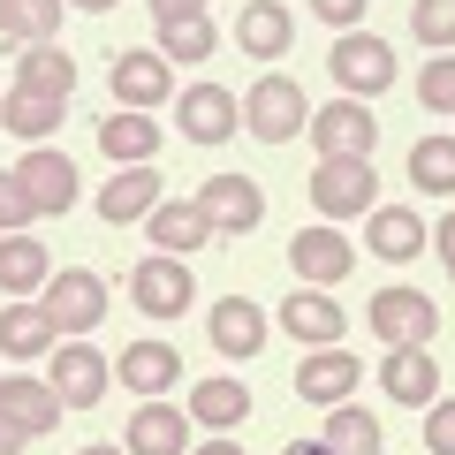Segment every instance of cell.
Returning a JSON list of instances; mask_svg holds the SVG:
<instances>
[{
	"mask_svg": "<svg viewBox=\"0 0 455 455\" xmlns=\"http://www.w3.org/2000/svg\"><path fill=\"white\" fill-rule=\"evenodd\" d=\"M243 130L259 137V145H289V137L311 130V99L296 76H281V68H266L259 84L243 92Z\"/></svg>",
	"mask_w": 455,
	"mask_h": 455,
	"instance_id": "cell-1",
	"label": "cell"
},
{
	"mask_svg": "<svg viewBox=\"0 0 455 455\" xmlns=\"http://www.w3.org/2000/svg\"><path fill=\"white\" fill-rule=\"evenodd\" d=\"M326 68H334L341 99H364V107H372V92L395 84V46L379 31H341L334 46H326Z\"/></svg>",
	"mask_w": 455,
	"mask_h": 455,
	"instance_id": "cell-2",
	"label": "cell"
},
{
	"mask_svg": "<svg viewBox=\"0 0 455 455\" xmlns=\"http://www.w3.org/2000/svg\"><path fill=\"white\" fill-rule=\"evenodd\" d=\"M38 311L53 319V334H61V341H92L99 319H107V281H99L92 266H76V274H53L46 289H38Z\"/></svg>",
	"mask_w": 455,
	"mask_h": 455,
	"instance_id": "cell-3",
	"label": "cell"
},
{
	"mask_svg": "<svg viewBox=\"0 0 455 455\" xmlns=\"http://www.w3.org/2000/svg\"><path fill=\"white\" fill-rule=\"evenodd\" d=\"M379 205V175L372 160H319L311 167V212H326V220H364V212Z\"/></svg>",
	"mask_w": 455,
	"mask_h": 455,
	"instance_id": "cell-4",
	"label": "cell"
},
{
	"mask_svg": "<svg viewBox=\"0 0 455 455\" xmlns=\"http://www.w3.org/2000/svg\"><path fill=\"white\" fill-rule=\"evenodd\" d=\"M304 137L319 145V160H372L379 122H372V107H364V99H326V107L311 114Z\"/></svg>",
	"mask_w": 455,
	"mask_h": 455,
	"instance_id": "cell-5",
	"label": "cell"
},
{
	"mask_svg": "<svg viewBox=\"0 0 455 455\" xmlns=\"http://www.w3.org/2000/svg\"><path fill=\"white\" fill-rule=\"evenodd\" d=\"M175 122H182V137H190V145L220 152L228 137L243 130V99L220 92V84H182V92H175Z\"/></svg>",
	"mask_w": 455,
	"mask_h": 455,
	"instance_id": "cell-6",
	"label": "cell"
},
{
	"mask_svg": "<svg viewBox=\"0 0 455 455\" xmlns=\"http://www.w3.org/2000/svg\"><path fill=\"white\" fill-rule=\"evenodd\" d=\"M130 304L145 311V319H182V311L197 304V281L182 259H167V251H152V259H137L130 274Z\"/></svg>",
	"mask_w": 455,
	"mask_h": 455,
	"instance_id": "cell-7",
	"label": "cell"
},
{
	"mask_svg": "<svg viewBox=\"0 0 455 455\" xmlns=\"http://www.w3.org/2000/svg\"><path fill=\"white\" fill-rule=\"evenodd\" d=\"M364 319H372V334L387 341V349H425V341L440 334V311H433L425 289H379Z\"/></svg>",
	"mask_w": 455,
	"mask_h": 455,
	"instance_id": "cell-8",
	"label": "cell"
},
{
	"mask_svg": "<svg viewBox=\"0 0 455 455\" xmlns=\"http://www.w3.org/2000/svg\"><path fill=\"white\" fill-rule=\"evenodd\" d=\"M349 266H357V251H349V235L334 220H311L289 235V274H304V289H334Z\"/></svg>",
	"mask_w": 455,
	"mask_h": 455,
	"instance_id": "cell-9",
	"label": "cell"
},
{
	"mask_svg": "<svg viewBox=\"0 0 455 455\" xmlns=\"http://www.w3.org/2000/svg\"><path fill=\"white\" fill-rule=\"evenodd\" d=\"M107 84H114V99H122V107H130V114H152V107H160V99H175V61H167L160 46L114 53Z\"/></svg>",
	"mask_w": 455,
	"mask_h": 455,
	"instance_id": "cell-10",
	"label": "cell"
},
{
	"mask_svg": "<svg viewBox=\"0 0 455 455\" xmlns=\"http://www.w3.org/2000/svg\"><path fill=\"white\" fill-rule=\"evenodd\" d=\"M197 212L212 220V235H251V228L266 220V190L251 175H212L205 190H197Z\"/></svg>",
	"mask_w": 455,
	"mask_h": 455,
	"instance_id": "cell-11",
	"label": "cell"
},
{
	"mask_svg": "<svg viewBox=\"0 0 455 455\" xmlns=\"http://www.w3.org/2000/svg\"><path fill=\"white\" fill-rule=\"evenodd\" d=\"M8 175L23 182V197H31V212H68L76 205V160L68 152H46V145H23V160L8 167Z\"/></svg>",
	"mask_w": 455,
	"mask_h": 455,
	"instance_id": "cell-12",
	"label": "cell"
},
{
	"mask_svg": "<svg viewBox=\"0 0 455 455\" xmlns=\"http://www.w3.org/2000/svg\"><path fill=\"white\" fill-rule=\"evenodd\" d=\"M357 379H364V364L349 357V349H304V364H296V395L304 403H319V410H334V403H349L357 395Z\"/></svg>",
	"mask_w": 455,
	"mask_h": 455,
	"instance_id": "cell-13",
	"label": "cell"
},
{
	"mask_svg": "<svg viewBox=\"0 0 455 455\" xmlns=\"http://www.w3.org/2000/svg\"><path fill=\"white\" fill-rule=\"evenodd\" d=\"M46 379H53V395H61L68 410H92L99 395H107V379H114V364L99 357L92 341H61V349H53V372H46Z\"/></svg>",
	"mask_w": 455,
	"mask_h": 455,
	"instance_id": "cell-14",
	"label": "cell"
},
{
	"mask_svg": "<svg viewBox=\"0 0 455 455\" xmlns=\"http://www.w3.org/2000/svg\"><path fill=\"white\" fill-rule=\"evenodd\" d=\"M274 319H281V334H296L304 349H334V341L349 334V326H341V304L326 289H289Z\"/></svg>",
	"mask_w": 455,
	"mask_h": 455,
	"instance_id": "cell-15",
	"label": "cell"
},
{
	"mask_svg": "<svg viewBox=\"0 0 455 455\" xmlns=\"http://www.w3.org/2000/svg\"><path fill=\"white\" fill-rule=\"evenodd\" d=\"M114 379L130 395H145V403H160V395H175V379H182V357H175V341H130L122 349V364H114Z\"/></svg>",
	"mask_w": 455,
	"mask_h": 455,
	"instance_id": "cell-16",
	"label": "cell"
},
{
	"mask_svg": "<svg viewBox=\"0 0 455 455\" xmlns=\"http://www.w3.org/2000/svg\"><path fill=\"white\" fill-rule=\"evenodd\" d=\"M122 448H130V455H190V410H175V403H137Z\"/></svg>",
	"mask_w": 455,
	"mask_h": 455,
	"instance_id": "cell-17",
	"label": "cell"
},
{
	"mask_svg": "<svg viewBox=\"0 0 455 455\" xmlns=\"http://www.w3.org/2000/svg\"><path fill=\"white\" fill-rule=\"evenodd\" d=\"M205 334H212L220 357H259V349H266V304H251V296H220L212 319H205Z\"/></svg>",
	"mask_w": 455,
	"mask_h": 455,
	"instance_id": "cell-18",
	"label": "cell"
},
{
	"mask_svg": "<svg viewBox=\"0 0 455 455\" xmlns=\"http://www.w3.org/2000/svg\"><path fill=\"white\" fill-rule=\"evenodd\" d=\"M364 243H372V259H387V266H410L418 259L425 243H433V235H425V220L410 205H387V212H364Z\"/></svg>",
	"mask_w": 455,
	"mask_h": 455,
	"instance_id": "cell-19",
	"label": "cell"
},
{
	"mask_svg": "<svg viewBox=\"0 0 455 455\" xmlns=\"http://www.w3.org/2000/svg\"><path fill=\"white\" fill-rule=\"evenodd\" d=\"M379 387H387L395 403H410V410H433V403H440V364H433V349H387Z\"/></svg>",
	"mask_w": 455,
	"mask_h": 455,
	"instance_id": "cell-20",
	"label": "cell"
},
{
	"mask_svg": "<svg viewBox=\"0 0 455 455\" xmlns=\"http://www.w3.org/2000/svg\"><path fill=\"white\" fill-rule=\"evenodd\" d=\"M160 167H122V175L99 190V220H114V228H130V220H152V205H160Z\"/></svg>",
	"mask_w": 455,
	"mask_h": 455,
	"instance_id": "cell-21",
	"label": "cell"
},
{
	"mask_svg": "<svg viewBox=\"0 0 455 455\" xmlns=\"http://www.w3.org/2000/svg\"><path fill=\"white\" fill-rule=\"evenodd\" d=\"M197 243H212V220L197 212V197H160V205H152V251L190 259Z\"/></svg>",
	"mask_w": 455,
	"mask_h": 455,
	"instance_id": "cell-22",
	"label": "cell"
},
{
	"mask_svg": "<svg viewBox=\"0 0 455 455\" xmlns=\"http://www.w3.org/2000/svg\"><path fill=\"white\" fill-rule=\"evenodd\" d=\"M0 410H8V418L23 425V433H53V425H61V395H53V379H31V372H16V379H0Z\"/></svg>",
	"mask_w": 455,
	"mask_h": 455,
	"instance_id": "cell-23",
	"label": "cell"
},
{
	"mask_svg": "<svg viewBox=\"0 0 455 455\" xmlns=\"http://www.w3.org/2000/svg\"><path fill=\"white\" fill-rule=\"evenodd\" d=\"M99 152L122 167H152V152H160V122L152 114H130V107H114L107 122H99Z\"/></svg>",
	"mask_w": 455,
	"mask_h": 455,
	"instance_id": "cell-24",
	"label": "cell"
},
{
	"mask_svg": "<svg viewBox=\"0 0 455 455\" xmlns=\"http://www.w3.org/2000/svg\"><path fill=\"white\" fill-rule=\"evenodd\" d=\"M53 281V259H46V243H38L31 228H16V235H0V289L16 296H31V289H46Z\"/></svg>",
	"mask_w": 455,
	"mask_h": 455,
	"instance_id": "cell-25",
	"label": "cell"
},
{
	"mask_svg": "<svg viewBox=\"0 0 455 455\" xmlns=\"http://www.w3.org/2000/svg\"><path fill=\"white\" fill-rule=\"evenodd\" d=\"M289 38H296V23H289V8H281V0H251L243 16H235V46H243L251 61H281V53H289Z\"/></svg>",
	"mask_w": 455,
	"mask_h": 455,
	"instance_id": "cell-26",
	"label": "cell"
},
{
	"mask_svg": "<svg viewBox=\"0 0 455 455\" xmlns=\"http://www.w3.org/2000/svg\"><path fill=\"white\" fill-rule=\"evenodd\" d=\"M68 0H0V38L8 46H53V31H61Z\"/></svg>",
	"mask_w": 455,
	"mask_h": 455,
	"instance_id": "cell-27",
	"label": "cell"
},
{
	"mask_svg": "<svg viewBox=\"0 0 455 455\" xmlns=\"http://www.w3.org/2000/svg\"><path fill=\"white\" fill-rule=\"evenodd\" d=\"M46 349H61V334H53V319L38 304H8L0 311V357L31 364V357H46Z\"/></svg>",
	"mask_w": 455,
	"mask_h": 455,
	"instance_id": "cell-28",
	"label": "cell"
},
{
	"mask_svg": "<svg viewBox=\"0 0 455 455\" xmlns=\"http://www.w3.org/2000/svg\"><path fill=\"white\" fill-rule=\"evenodd\" d=\"M243 418H251V387H243V379H197L190 425H205V433H235Z\"/></svg>",
	"mask_w": 455,
	"mask_h": 455,
	"instance_id": "cell-29",
	"label": "cell"
},
{
	"mask_svg": "<svg viewBox=\"0 0 455 455\" xmlns=\"http://www.w3.org/2000/svg\"><path fill=\"white\" fill-rule=\"evenodd\" d=\"M319 440L334 455H387V440H379V410H364V403H334Z\"/></svg>",
	"mask_w": 455,
	"mask_h": 455,
	"instance_id": "cell-30",
	"label": "cell"
},
{
	"mask_svg": "<svg viewBox=\"0 0 455 455\" xmlns=\"http://www.w3.org/2000/svg\"><path fill=\"white\" fill-rule=\"evenodd\" d=\"M16 92L68 99V92H76V61H68L61 46H23V53H16Z\"/></svg>",
	"mask_w": 455,
	"mask_h": 455,
	"instance_id": "cell-31",
	"label": "cell"
},
{
	"mask_svg": "<svg viewBox=\"0 0 455 455\" xmlns=\"http://www.w3.org/2000/svg\"><path fill=\"white\" fill-rule=\"evenodd\" d=\"M61 114H68V99H38V92H8L0 99V122H8L16 145H46V137L61 130Z\"/></svg>",
	"mask_w": 455,
	"mask_h": 455,
	"instance_id": "cell-32",
	"label": "cell"
},
{
	"mask_svg": "<svg viewBox=\"0 0 455 455\" xmlns=\"http://www.w3.org/2000/svg\"><path fill=\"white\" fill-rule=\"evenodd\" d=\"M410 190L455 197V137H425V145H410Z\"/></svg>",
	"mask_w": 455,
	"mask_h": 455,
	"instance_id": "cell-33",
	"label": "cell"
},
{
	"mask_svg": "<svg viewBox=\"0 0 455 455\" xmlns=\"http://www.w3.org/2000/svg\"><path fill=\"white\" fill-rule=\"evenodd\" d=\"M212 38H220L212 16H190V23H167L160 31V53L167 61H212Z\"/></svg>",
	"mask_w": 455,
	"mask_h": 455,
	"instance_id": "cell-34",
	"label": "cell"
},
{
	"mask_svg": "<svg viewBox=\"0 0 455 455\" xmlns=\"http://www.w3.org/2000/svg\"><path fill=\"white\" fill-rule=\"evenodd\" d=\"M410 31H418L433 53H448L455 46V0H418V8H410Z\"/></svg>",
	"mask_w": 455,
	"mask_h": 455,
	"instance_id": "cell-35",
	"label": "cell"
},
{
	"mask_svg": "<svg viewBox=\"0 0 455 455\" xmlns=\"http://www.w3.org/2000/svg\"><path fill=\"white\" fill-rule=\"evenodd\" d=\"M418 99L433 114H455V53H433L425 61V76H418Z\"/></svg>",
	"mask_w": 455,
	"mask_h": 455,
	"instance_id": "cell-36",
	"label": "cell"
},
{
	"mask_svg": "<svg viewBox=\"0 0 455 455\" xmlns=\"http://www.w3.org/2000/svg\"><path fill=\"white\" fill-rule=\"evenodd\" d=\"M425 455H455V395L425 410Z\"/></svg>",
	"mask_w": 455,
	"mask_h": 455,
	"instance_id": "cell-37",
	"label": "cell"
},
{
	"mask_svg": "<svg viewBox=\"0 0 455 455\" xmlns=\"http://www.w3.org/2000/svg\"><path fill=\"white\" fill-rule=\"evenodd\" d=\"M38 212H31V197H23V182L16 175H0V228H8V235H16V228H31Z\"/></svg>",
	"mask_w": 455,
	"mask_h": 455,
	"instance_id": "cell-38",
	"label": "cell"
},
{
	"mask_svg": "<svg viewBox=\"0 0 455 455\" xmlns=\"http://www.w3.org/2000/svg\"><path fill=\"white\" fill-rule=\"evenodd\" d=\"M311 16H319L326 31H357V23H364V0H311Z\"/></svg>",
	"mask_w": 455,
	"mask_h": 455,
	"instance_id": "cell-39",
	"label": "cell"
},
{
	"mask_svg": "<svg viewBox=\"0 0 455 455\" xmlns=\"http://www.w3.org/2000/svg\"><path fill=\"white\" fill-rule=\"evenodd\" d=\"M190 16H205V0H152V23H190Z\"/></svg>",
	"mask_w": 455,
	"mask_h": 455,
	"instance_id": "cell-40",
	"label": "cell"
},
{
	"mask_svg": "<svg viewBox=\"0 0 455 455\" xmlns=\"http://www.w3.org/2000/svg\"><path fill=\"white\" fill-rule=\"evenodd\" d=\"M433 251H440V266L455 274V212H440V228H433Z\"/></svg>",
	"mask_w": 455,
	"mask_h": 455,
	"instance_id": "cell-41",
	"label": "cell"
},
{
	"mask_svg": "<svg viewBox=\"0 0 455 455\" xmlns=\"http://www.w3.org/2000/svg\"><path fill=\"white\" fill-rule=\"evenodd\" d=\"M23 440H31V433H23V425L0 410V455H23Z\"/></svg>",
	"mask_w": 455,
	"mask_h": 455,
	"instance_id": "cell-42",
	"label": "cell"
},
{
	"mask_svg": "<svg viewBox=\"0 0 455 455\" xmlns=\"http://www.w3.org/2000/svg\"><path fill=\"white\" fill-rule=\"evenodd\" d=\"M190 455H243V448H235V440H228V433H212V440H197Z\"/></svg>",
	"mask_w": 455,
	"mask_h": 455,
	"instance_id": "cell-43",
	"label": "cell"
},
{
	"mask_svg": "<svg viewBox=\"0 0 455 455\" xmlns=\"http://www.w3.org/2000/svg\"><path fill=\"white\" fill-rule=\"evenodd\" d=\"M281 455H334V448H326V440H289Z\"/></svg>",
	"mask_w": 455,
	"mask_h": 455,
	"instance_id": "cell-44",
	"label": "cell"
},
{
	"mask_svg": "<svg viewBox=\"0 0 455 455\" xmlns=\"http://www.w3.org/2000/svg\"><path fill=\"white\" fill-rule=\"evenodd\" d=\"M68 8H92V16H107V8H114V0H68Z\"/></svg>",
	"mask_w": 455,
	"mask_h": 455,
	"instance_id": "cell-45",
	"label": "cell"
},
{
	"mask_svg": "<svg viewBox=\"0 0 455 455\" xmlns=\"http://www.w3.org/2000/svg\"><path fill=\"white\" fill-rule=\"evenodd\" d=\"M76 455H130V448H99V440H92V448H76Z\"/></svg>",
	"mask_w": 455,
	"mask_h": 455,
	"instance_id": "cell-46",
	"label": "cell"
}]
</instances>
